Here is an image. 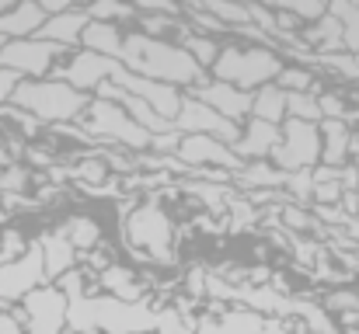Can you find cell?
Masks as SVG:
<instances>
[{
    "mask_svg": "<svg viewBox=\"0 0 359 334\" xmlns=\"http://www.w3.org/2000/svg\"><path fill=\"white\" fill-rule=\"evenodd\" d=\"M109 95L122 98V102H126V109L136 115V122H143L147 129H168V125H171V122H168L164 115H154V109H150V105H147L143 98H136V95H122V91H112V88H109Z\"/></svg>",
    "mask_w": 359,
    "mask_h": 334,
    "instance_id": "9",
    "label": "cell"
},
{
    "mask_svg": "<svg viewBox=\"0 0 359 334\" xmlns=\"http://www.w3.org/2000/svg\"><path fill=\"white\" fill-rule=\"evenodd\" d=\"M286 109L297 111V115H318V105H311V102L300 98V95H286Z\"/></svg>",
    "mask_w": 359,
    "mask_h": 334,
    "instance_id": "13",
    "label": "cell"
},
{
    "mask_svg": "<svg viewBox=\"0 0 359 334\" xmlns=\"http://www.w3.org/2000/svg\"><path fill=\"white\" fill-rule=\"evenodd\" d=\"M18 102H25V105H35L39 115H46V105L42 102H56L49 115L53 118H67V115H74V109H81V95H74V91H67V88H49V84H39V88H32V84H25V88H18Z\"/></svg>",
    "mask_w": 359,
    "mask_h": 334,
    "instance_id": "4",
    "label": "cell"
},
{
    "mask_svg": "<svg viewBox=\"0 0 359 334\" xmlns=\"http://www.w3.org/2000/svg\"><path fill=\"white\" fill-rule=\"evenodd\" d=\"M122 56L133 70H147V74H157L164 81H196L199 77V67L192 63V56L185 49H175V46H161V42H147L143 35H133L126 39L122 46Z\"/></svg>",
    "mask_w": 359,
    "mask_h": 334,
    "instance_id": "1",
    "label": "cell"
},
{
    "mask_svg": "<svg viewBox=\"0 0 359 334\" xmlns=\"http://www.w3.org/2000/svg\"><path fill=\"white\" fill-rule=\"evenodd\" d=\"M14 84H18V74H7V70H0V98H7V95L14 91Z\"/></svg>",
    "mask_w": 359,
    "mask_h": 334,
    "instance_id": "16",
    "label": "cell"
},
{
    "mask_svg": "<svg viewBox=\"0 0 359 334\" xmlns=\"http://www.w3.org/2000/svg\"><path fill=\"white\" fill-rule=\"evenodd\" d=\"M84 42H88L91 49H105V53H122V46H126L112 25H88Z\"/></svg>",
    "mask_w": 359,
    "mask_h": 334,
    "instance_id": "10",
    "label": "cell"
},
{
    "mask_svg": "<svg viewBox=\"0 0 359 334\" xmlns=\"http://www.w3.org/2000/svg\"><path fill=\"white\" fill-rule=\"evenodd\" d=\"M217 70H220V77L248 88V84H255L262 77H272L279 70V63L269 53H227V60L217 63Z\"/></svg>",
    "mask_w": 359,
    "mask_h": 334,
    "instance_id": "3",
    "label": "cell"
},
{
    "mask_svg": "<svg viewBox=\"0 0 359 334\" xmlns=\"http://www.w3.org/2000/svg\"><path fill=\"white\" fill-rule=\"evenodd\" d=\"M290 81V88H304L307 84V77L304 74H297V70H290V74H283V84Z\"/></svg>",
    "mask_w": 359,
    "mask_h": 334,
    "instance_id": "17",
    "label": "cell"
},
{
    "mask_svg": "<svg viewBox=\"0 0 359 334\" xmlns=\"http://www.w3.org/2000/svg\"><path fill=\"white\" fill-rule=\"evenodd\" d=\"M272 139H276V129H272L269 122H255V125H251V132L238 143V150H244V153H251V150L265 153V150L272 146Z\"/></svg>",
    "mask_w": 359,
    "mask_h": 334,
    "instance_id": "11",
    "label": "cell"
},
{
    "mask_svg": "<svg viewBox=\"0 0 359 334\" xmlns=\"http://www.w3.org/2000/svg\"><path fill=\"white\" fill-rule=\"evenodd\" d=\"M189 49H192L203 63H210V60H213V53H217V46H213V42H199V39H189Z\"/></svg>",
    "mask_w": 359,
    "mask_h": 334,
    "instance_id": "14",
    "label": "cell"
},
{
    "mask_svg": "<svg viewBox=\"0 0 359 334\" xmlns=\"http://www.w3.org/2000/svg\"><path fill=\"white\" fill-rule=\"evenodd\" d=\"M196 95H199V102H210V105H217V109H220V115H231V122H234V118H241V115L248 111V95H238V91H231L227 84L199 88Z\"/></svg>",
    "mask_w": 359,
    "mask_h": 334,
    "instance_id": "7",
    "label": "cell"
},
{
    "mask_svg": "<svg viewBox=\"0 0 359 334\" xmlns=\"http://www.w3.org/2000/svg\"><path fill=\"white\" fill-rule=\"evenodd\" d=\"M46 25H49L46 7L25 4V7H14L0 18V35H28V32H42Z\"/></svg>",
    "mask_w": 359,
    "mask_h": 334,
    "instance_id": "6",
    "label": "cell"
},
{
    "mask_svg": "<svg viewBox=\"0 0 359 334\" xmlns=\"http://www.w3.org/2000/svg\"><path fill=\"white\" fill-rule=\"evenodd\" d=\"M129 7H116V4H102V7H91V18H126Z\"/></svg>",
    "mask_w": 359,
    "mask_h": 334,
    "instance_id": "15",
    "label": "cell"
},
{
    "mask_svg": "<svg viewBox=\"0 0 359 334\" xmlns=\"http://www.w3.org/2000/svg\"><path fill=\"white\" fill-rule=\"evenodd\" d=\"M60 42H32V39H18V42H11L4 53H0V63L4 67H11V74H42L49 63H53V56H60Z\"/></svg>",
    "mask_w": 359,
    "mask_h": 334,
    "instance_id": "2",
    "label": "cell"
},
{
    "mask_svg": "<svg viewBox=\"0 0 359 334\" xmlns=\"http://www.w3.org/2000/svg\"><path fill=\"white\" fill-rule=\"evenodd\" d=\"M283 109H286V98H283L279 91H265V95L258 98V105H255V111H258L262 118H279Z\"/></svg>",
    "mask_w": 359,
    "mask_h": 334,
    "instance_id": "12",
    "label": "cell"
},
{
    "mask_svg": "<svg viewBox=\"0 0 359 334\" xmlns=\"http://www.w3.org/2000/svg\"><path fill=\"white\" fill-rule=\"evenodd\" d=\"M4 11H7V7H4V0H0V18H4Z\"/></svg>",
    "mask_w": 359,
    "mask_h": 334,
    "instance_id": "18",
    "label": "cell"
},
{
    "mask_svg": "<svg viewBox=\"0 0 359 334\" xmlns=\"http://www.w3.org/2000/svg\"><path fill=\"white\" fill-rule=\"evenodd\" d=\"M88 18H91V14H74V11H67L63 18H49V25H46L39 35H42V39L77 42V39H84V32H88Z\"/></svg>",
    "mask_w": 359,
    "mask_h": 334,
    "instance_id": "8",
    "label": "cell"
},
{
    "mask_svg": "<svg viewBox=\"0 0 359 334\" xmlns=\"http://www.w3.org/2000/svg\"><path fill=\"white\" fill-rule=\"evenodd\" d=\"M4 49H7V46H4V35H0V53H4Z\"/></svg>",
    "mask_w": 359,
    "mask_h": 334,
    "instance_id": "19",
    "label": "cell"
},
{
    "mask_svg": "<svg viewBox=\"0 0 359 334\" xmlns=\"http://www.w3.org/2000/svg\"><path fill=\"white\" fill-rule=\"evenodd\" d=\"M178 125H185V129H213L217 136H227V139H234V146H238L241 136L238 125L234 122H227L224 115H217L213 109H206L203 102H196V98H189V102H182V115L175 118Z\"/></svg>",
    "mask_w": 359,
    "mask_h": 334,
    "instance_id": "5",
    "label": "cell"
}]
</instances>
